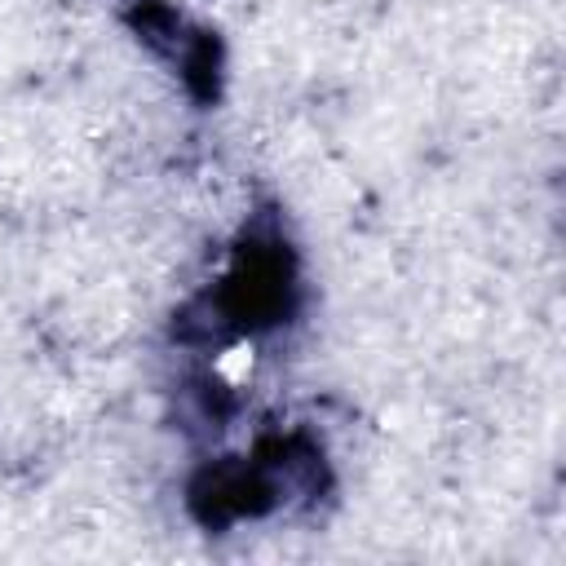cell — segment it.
Returning <instances> with one entry per match:
<instances>
[{"instance_id": "obj_1", "label": "cell", "mask_w": 566, "mask_h": 566, "mask_svg": "<svg viewBox=\"0 0 566 566\" xmlns=\"http://www.w3.org/2000/svg\"><path fill=\"white\" fill-rule=\"evenodd\" d=\"M253 364H257V354H253V345L248 341H239V345H231V349H222L218 354V377L226 381V385H244L248 377H253Z\"/></svg>"}]
</instances>
